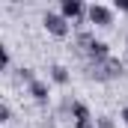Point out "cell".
I'll list each match as a JSON object with an SVG mask.
<instances>
[{"instance_id": "6da1fadb", "label": "cell", "mask_w": 128, "mask_h": 128, "mask_svg": "<svg viewBox=\"0 0 128 128\" xmlns=\"http://www.w3.org/2000/svg\"><path fill=\"white\" fill-rule=\"evenodd\" d=\"M122 72H125L122 60L107 57V60H101V63H90V72H86V74H90L92 80H98V84H110V80H119Z\"/></svg>"}, {"instance_id": "7a4b0ae2", "label": "cell", "mask_w": 128, "mask_h": 128, "mask_svg": "<svg viewBox=\"0 0 128 128\" xmlns=\"http://www.w3.org/2000/svg\"><path fill=\"white\" fill-rule=\"evenodd\" d=\"M42 27H45V30L51 33L54 39H66V36L72 33V24L66 21V18L60 15V12H51V9H48V12L42 15Z\"/></svg>"}, {"instance_id": "3957f363", "label": "cell", "mask_w": 128, "mask_h": 128, "mask_svg": "<svg viewBox=\"0 0 128 128\" xmlns=\"http://www.w3.org/2000/svg\"><path fill=\"white\" fill-rule=\"evenodd\" d=\"M113 15H116L113 6H104V3L86 6V21H90L92 27H113Z\"/></svg>"}, {"instance_id": "277c9868", "label": "cell", "mask_w": 128, "mask_h": 128, "mask_svg": "<svg viewBox=\"0 0 128 128\" xmlns=\"http://www.w3.org/2000/svg\"><path fill=\"white\" fill-rule=\"evenodd\" d=\"M57 12L63 15L68 24H72V21H74V24H80V21L86 18V6H84L80 0H60V9H57Z\"/></svg>"}, {"instance_id": "5b68a950", "label": "cell", "mask_w": 128, "mask_h": 128, "mask_svg": "<svg viewBox=\"0 0 128 128\" xmlns=\"http://www.w3.org/2000/svg\"><path fill=\"white\" fill-rule=\"evenodd\" d=\"M27 96H30L39 107H48V104H51V86H48V80H39V78H36L30 86H27Z\"/></svg>"}, {"instance_id": "8992f818", "label": "cell", "mask_w": 128, "mask_h": 128, "mask_svg": "<svg viewBox=\"0 0 128 128\" xmlns=\"http://www.w3.org/2000/svg\"><path fill=\"white\" fill-rule=\"evenodd\" d=\"M107 57H113V54H110V45L101 42V39H96L92 48L86 51V60H90V63H101V60H107Z\"/></svg>"}, {"instance_id": "52a82bcc", "label": "cell", "mask_w": 128, "mask_h": 128, "mask_svg": "<svg viewBox=\"0 0 128 128\" xmlns=\"http://www.w3.org/2000/svg\"><path fill=\"white\" fill-rule=\"evenodd\" d=\"M48 78H51V84H57V86H68V80H72V74H68V68L63 63H54L48 68Z\"/></svg>"}, {"instance_id": "ba28073f", "label": "cell", "mask_w": 128, "mask_h": 128, "mask_svg": "<svg viewBox=\"0 0 128 128\" xmlns=\"http://www.w3.org/2000/svg\"><path fill=\"white\" fill-rule=\"evenodd\" d=\"M72 119H74V125H78V122H90V119H96V116L90 113V107H86L84 101H74V107H72Z\"/></svg>"}, {"instance_id": "9c48e42d", "label": "cell", "mask_w": 128, "mask_h": 128, "mask_svg": "<svg viewBox=\"0 0 128 128\" xmlns=\"http://www.w3.org/2000/svg\"><path fill=\"white\" fill-rule=\"evenodd\" d=\"M74 42H78V51H80V54H86V51L92 48V42H96V36H92L90 30H80V33H78V39H74Z\"/></svg>"}, {"instance_id": "30bf717a", "label": "cell", "mask_w": 128, "mask_h": 128, "mask_svg": "<svg viewBox=\"0 0 128 128\" xmlns=\"http://www.w3.org/2000/svg\"><path fill=\"white\" fill-rule=\"evenodd\" d=\"M12 122V107H9V101H3L0 104V125H9Z\"/></svg>"}, {"instance_id": "8fae6325", "label": "cell", "mask_w": 128, "mask_h": 128, "mask_svg": "<svg viewBox=\"0 0 128 128\" xmlns=\"http://www.w3.org/2000/svg\"><path fill=\"white\" fill-rule=\"evenodd\" d=\"M9 66H12V54H9V48H6V45H0V68L6 72Z\"/></svg>"}, {"instance_id": "7c38bea8", "label": "cell", "mask_w": 128, "mask_h": 128, "mask_svg": "<svg viewBox=\"0 0 128 128\" xmlns=\"http://www.w3.org/2000/svg\"><path fill=\"white\" fill-rule=\"evenodd\" d=\"M18 78H21V80L30 86L33 80H36V72H33V68H27V66H21V68H18Z\"/></svg>"}, {"instance_id": "4fadbf2b", "label": "cell", "mask_w": 128, "mask_h": 128, "mask_svg": "<svg viewBox=\"0 0 128 128\" xmlns=\"http://www.w3.org/2000/svg\"><path fill=\"white\" fill-rule=\"evenodd\" d=\"M96 125H98V128H116V122H113V116L101 113V116H96Z\"/></svg>"}, {"instance_id": "5bb4252c", "label": "cell", "mask_w": 128, "mask_h": 128, "mask_svg": "<svg viewBox=\"0 0 128 128\" xmlns=\"http://www.w3.org/2000/svg\"><path fill=\"white\" fill-rule=\"evenodd\" d=\"M113 9H116V12H125V15H128V0H116V3H113Z\"/></svg>"}, {"instance_id": "9a60e30c", "label": "cell", "mask_w": 128, "mask_h": 128, "mask_svg": "<svg viewBox=\"0 0 128 128\" xmlns=\"http://www.w3.org/2000/svg\"><path fill=\"white\" fill-rule=\"evenodd\" d=\"M74 128H98V125H96V119H90V122H78Z\"/></svg>"}, {"instance_id": "2e32d148", "label": "cell", "mask_w": 128, "mask_h": 128, "mask_svg": "<svg viewBox=\"0 0 128 128\" xmlns=\"http://www.w3.org/2000/svg\"><path fill=\"white\" fill-rule=\"evenodd\" d=\"M119 116H122V122L128 125V107H122V113H119Z\"/></svg>"}, {"instance_id": "e0dca14e", "label": "cell", "mask_w": 128, "mask_h": 128, "mask_svg": "<svg viewBox=\"0 0 128 128\" xmlns=\"http://www.w3.org/2000/svg\"><path fill=\"white\" fill-rule=\"evenodd\" d=\"M125 48H128V36H125Z\"/></svg>"}]
</instances>
